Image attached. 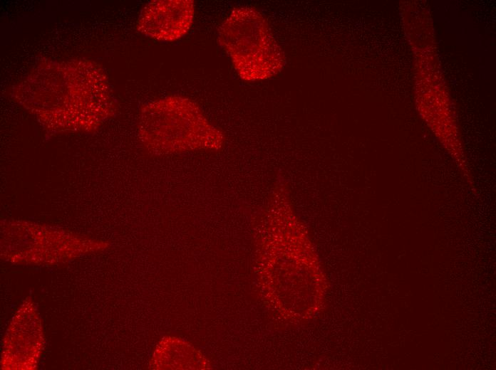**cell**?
<instances>
[{"label": "cell", "mask_w": 496, "mask_h": 370, "mask_svg": "<svg viewBox=\"0 0 496 370\" xmlns=\"http://www.w3.org/2000/svg\"><path fill=\"white\" fill-rule=\"evenodd\" d=\"M142 142L160 154L180 153L196 149H219L222 132L205 117L191 99L170 95L145 105L139 122Z\"/></svg>", "instance_id": "cell-1"}, {"label": "cell", "mask_w": 496, "mask_h": 370, "mask_svg": "<svg viewBox=\"0 0 496 370\" xmlns=\"http://www.w3.org/2000/svg\"><path fill=\"white\" fill-rule=\"evenodd\" d=\"M217 39L245 81L271 78L284 66V53L266 18L255 8L233 9L219 26Z\"/></svg>", "instance_id": "cell-2"}, {"label": "cell", "mask_w": 496, "mask_h": 370, "mask_svg": "<svg viewBox=\"0 0 496 370\" xmlns=\"http://www.w3.org/2000/svg\"><path fill=\"white\" fill-rule=\"evenodd\" d=\"M192 0H157L148 4L139 16L137 28L146 36L172 42L187 34L195 16Z\"/></svg>", "instance_id": "cell-3"}]
</instances>
